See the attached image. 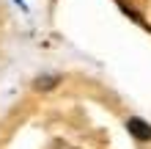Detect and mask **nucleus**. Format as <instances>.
Here are the masks:
<instances>
[{
	"mask_svg": "<svg viewBox=\"0 0 151 149\" xmlns=\"http://www.w3.org/2000/svg\"><path fill=\"white\" fill-rule=\"evenodd\" d=\"M127 127H129V133L137 138V141H151V127L146 124L143 119H129L127 121Z\"/></svg>",
	"mask_w": 151,
	"mask_h": 149,
	"instance_id": "f257e3e1",
	"label": "nucleus"
}]
</instances>
